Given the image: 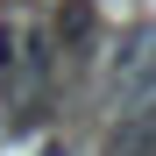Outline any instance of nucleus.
Segmentation results:
<instances>
[{
  "instance_id": "nucleus-1",
  "label": "nucleus",
  "mask_w": 156,
  "mask_h": 156,
  "mask_svg": "<svg viewBox=\"0 0 156 156\" xmlns=\"http://www.w3.org/2000/svg\"><path fill=\"white\" fill-rule=\"evenodd\" d=\"M99 156H156V99H149V107H128Z\"/></svg>"
},
{
  "instance_id": "nucleus-2",
  "label": "nucleus",
  "mask_w": 156,
  "mask_h": 156,
  "mask_svg": "<svg viewBox=\"0 0 156 156\" xmlns=\"http://www.w3.org/2000/svg\"><path fill=\"white\" fill-rule=\"evenodd\" d=\"M142 64H156V29H128V43L114 50V78L142 71Z\"/></svg>"
},
{
  "instance_id": "nucleus-3",
  "label": "nucleus",
  "mask_w": 156,
  "mask_h": 156,
  "mask_svg": "<svg viewBox=\"0 0 156 156\" xmlns=\"http://www.w3.org/2000/svg\"><path fill=\"white\" fill-rule=\"evenodd\" d=\"M14 64H21V21H0V107L14 99Z\"/></svg>"
}]
</instances>
